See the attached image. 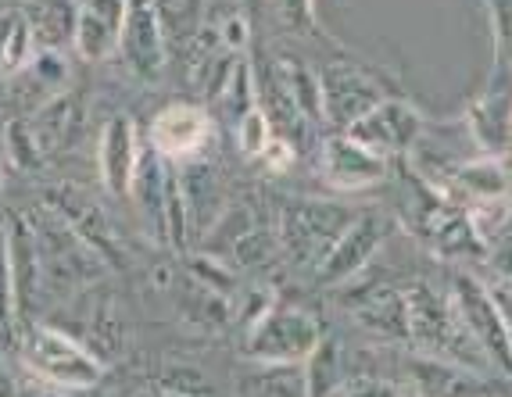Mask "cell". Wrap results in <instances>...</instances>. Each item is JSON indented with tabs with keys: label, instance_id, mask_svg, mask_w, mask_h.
<instances>
[{
	"label": "cell",
	"instance_id": "1",
	"mask_svg": "<svg viewBox=\"0 0 512 397\" xmlns=\"http://www.w3.org/2000/svg\"><path fill=\"white\" fill-rule=\"evenodd\" d=\"M405 297H409V330H412L409 344L416 351L434 358H448V362L473 365V369H484V372H498L491 365V358L484 355V347L462 326L448 290H437L430 283H412L405 290Z\"/></svg>",
	"mask_w": 512,
	"mask_h": 397
},
{
	"label": "cell",
	"instance_id": "2",
	"mask_svg": "<svg viewBox=\"0 0 512 397\" xmlns=\"http://www.w3.org/2000/svg\"><path fill=\"white\" fill-rule=\"evenodd\" d=\"M36 233V251H40L43 283H54L58 290L86 287L104 276V254L72 226L58 208H40L29 215Z\"/></svg>",
	"mask_w": 512,
	"mask_h": 397
},
{
	"label": "cell",
	"instance_id": "3",
	"mask_svg": "<svg viewBox=\"0 0 512 397\" xmlns=\"http://www.w3.org/2000/svg\"><path fill=\"white\" fill-rule=\"evenodd\" d=\"M18 344H22V362L40 380L54 383L61 390H90L104 376L101 358L83 340L54 330L47 322H26L18 333Z\"/></svg>",
	"mask_w": 512,
	"mask_h": 397
},
{
	"label": "cell",
	"instance_id": "4",
	"mask_svg": "<svg viewBox=\"0 0 512 397\" xmlns=\"http://www.w3.org/2000/svg\"><path fill=\"white\" fill-rule=\"evenodd\" d=\"M351 208L333 201H287L280 208V226H276V244L291 258L294 265L305 269H319L333 244L341 240L344 229L355 222Z\"/></svg>",
	"mask_w": 512,
	"mask_h": 397
},
{
	"label": "cell",
	"instance_id": "5",
	"mask_svg": "<svg viewBox=\"0 0 512 397\" xmlns=\"http://www.w3.org/2000/svg\"><path fill=\"white\" fill-rule=\"evenodd\" d=\"M323 340V326L305 308L276 305L258 326L248 330L244 355L258 365H305V358Z\"/></svg>",
	"mask_w": 512,
	"mask_h": 397
},
{
	"label": "cell",
	"instance_id": "6",
	"mask_svg": "<svg viewBox=\"0 0 512 397\" xmlns=\"http://www.w3.org/2000/svg\"><path fill=\"white\" fill-rule=\"evenodd\" d=\"M448 294H452V305L459 312L462 326L470 330V337L484 347V355L491 358L502 376H512V340L505 330L502 308L495 301V290L480 283L473 272L455 269L452 283H448Z\"/></svg>",
	"mask_w": 512,
	"mask_h": 397
},
{
	"label": "cell",
	"instance_id": "7",
	"mask_svg": "<svg viewBox=\"0 0 512 397\" xmlns=\"http://www.w3.org/2000/svg\"><path fill=\"white\" fill-rule=\"evenodd\" d=\"M391 215L384 212H359L355 222L341 233V240L333 244V251L326 254L316 269L319 287H348L351 279H359L369 269L384 240L391 237Z\"/></svg>",
	"mask_w": 512,
	"mask_h": 397
},
{
	"label": "cell",
	"instance_id": "8",
	"mask_svg": "<svg viewBox=\"0 0 512 397\" xmlns=\"http://www.w3.org/2000/svg\"><path fill=\"white\" fill-rule=\"evenodd\" d=\"M423 129H427V122H423L416 104H409L405 97H384L376 108H369L362 119H355L341 133H348L351 140H359L362 147L384 154L391 161L398 154H409L423 136Z\"/></svg>",
	"mask_w": 512,
	"mask_h": 397
},
{
	"label": "cell",
	"instance_id": "9",
	"mask_svg": "<svg viewBox=\"0 0 512 397\" xmlns=\"http://www.w3.org/2000/svg\"><path fill=\"white\" fill-rule=\"evenodd\" d=\"M405 380L412 397H505L509 390L495 380V372L473 369V365L448 362L434 355H412L405 362Z\"/></svg>",
	"mask_w": 512,
	"mask_h": 397
},
{
	"label": "cell",
	"instance_id": "10",
	"mask_svg": "<svg viewBox=\"0 0 512 397\" xmlns=\"http://www.w3.org/2000/svg\"><path fill=\"white\" fill-rule=\"evenodd\" d=\"M319 83H323V108L326 122L348 129L355 119H362L369 108L391 97L384 90V83L369 72V68L355 65V61H333L319 72Z\"/></svg>",
	"mask_w": 512,
	"mask_h": 397
},
{
	"label": "cell",
	"instance_id": "11",
	"mask_svg": "<svg viewBox=\"0 0 512 397\" xmlns=\"http://www.w3.org/2000/svg\"><path fill=\"white\" fill-rule=\"evenodd\" d=\"M119 54L140 83H158L162 79L165 61H169V47H165L162 15H158V8H154L151 0H129Z\"/></svg>",
	"mask_w": 512,
	"mask_h": 397
},
{
	"label": "cell",
	"instance_id": "12",
	"mask_svg": "<svg viewBox=\"0 0 512 397\" xmlns=\"http://www.w3.org/2000/svg\"><path fill=\"white\" fill-rule=\"evenodd\" d=\"M477 154L512 161V79L491 76V86L462 115Z\"/></svg>",
	"mask_w": 512,
	"mask_h": 397
},
{
	"label": "cell",
	"instance_id": "13",
	"mask_svg": "<svg viewBox=\"0 0 512 397\" xmlns=\"http://www.w3.org/2000/svg\"><path fill=\"white\" fill-rule=\"evenodd\" d=\"M430 186L452 204L462 201V208L473 201H487V197H512V161L477 154V158L448 165Z\"/></svg>",
	"mask_w": 512,
	"mask_h": 397
},
{
	"label": "cell",
	"instance_id": "14",
	"mask_svg": "<svg viewBox=\"0 0 512 397\" xmlns=\"http://www.w3.org/2000/svg\"><path fill=\"white\" fill-rule=\"evenodd\" d=\"M387 169H391V161L384 154L362 147L348 133H337L330 140H323V176L341 194H359V190L384 183Z\"/></svg>",
	"mask_w": 512,
	"mask_h": 397
},
{
	"label": "cell",
	"instance_id": "15",
	"mask_svg": "<svg viewBox=\"0 0 512 397\" xmlns=\"http://www.w3.org/2000/svg\"><path fill=\"white\" fill-rule=\"evenodd\" d=\"M208 136H212V119H208L205 108H197V104H169V108L154 115L147 144L162 158H169L172 165H180V161L201 154Z\"/></svg>",
	"mask_w": 512,
	"mask_h": 397
},
{
	"label": "cell",
	"instance_id": "16",
	"mask_svg": "<svg viewBox=\"0 0 512 397\" xmlns=\"http://www.w3.org/2000/svg\"><path fill=\"white\" fill-rule=\"evenodd\" d=\"M351 319L359 322L362 330L376 340H387V344H409L412 330H409V297L405 290L394 287H376V290H362L355 297H344Z\"/></svg>",
	"mask_w": 512,
	"mask_h": 397
},
{
	"label": "cell",
	"instance_id": "17",
	"mask_svg": "<svg viewBox=\"0 0 512 397\" xmlns=\"http://www.w3.org/2000/svg\"><path fill=\"white\" fill-rule=\"evenodd\" d=\"M140 154H144V147H140L137 126H133L126 115H115V119L101 129V144H97L101 183L115 201H126L129 190H133Z\"/></svg>",
	"mask_w": 512,
	"mask_h": 397
},
{
	"label": "cell",
	"instance_id": "18",
	"mask_svg": "<svg viewBox=\"0 0 512 397\" xmlns=\"http://www.w3.org/2000/svg\"><path fill=\"white\" fill-rule=\"evenodd\" d=\"M129 0H83L76 18V54L83 61H108L119 54Z\"/></svg>",
	"mask_w": 512,
	"mask_h": 397
},
{
	"label": "cell",
	"instance_id": "19",
	"mask_svg": "<svg viewBox=\"0 0 512 397\" xmlns=\"http://www.w3.org/2000/svg\"><path fill=\"white\" fill-rule=\"evenodd\" d=\"M169 158L154 151L151 144L144 147L140 154V165H137V176H133V190L129 197H137V208L144 215L147 229H151L154 240H162L165 244V183H169Z\"/></svg>",
	"mask_w": 512,
	"mask_h": 397
},
{
	"label": "cell",
	"instance_id": "20",
	"mask_svg": "<svg viewBox=\"0 0 512 397\" xmlns=\"http://www.w3.org/2000/svg\"><path fill=\"white\" fill-rule=\"evenodd\" d=\"M4 237H8L11 272H15L18 308H29L36 297V287L43 283L40 251H36V233H33L29 215H8V222H4Z\"/></svg>",
	"mask_w": 512,
	"mask_h": 397
},
{
	"label": "cell",
	"instance_id": "21",
	"mask_svg": "<svg viewBox=\"0 0 512 397\" xmlns=\"http://www.w3.org/2000/svg\"><path fill=\"white\" fill-rule=\"evenodd\" d=\"M51 204L79 229V233H83L86 240H90V244L97 247V251L104 254V258H122L119 244H115V233H111L104 212L86 194H79L76 186H58V190L51 194Z\"/></svg>",
	"mask_w": 512,
	"mask_h": 397
},
{
	"label": "cell",
	"instance_id": "22",
	"mask_svg": "<svg viewBox=\"0 0 512 397\" xmlns=\"http://www.w3.org/2000/svg\"><path fill=\"white\" fill-rule=\"evenodd\" d=\"M26 18L33 26L40 51H61V47H72V40H76L79 4H72V0H40V4L26 8Z\"/></svg>",
	"mask_w": 512,
	"mask_h": 397
},
{
	"label": "cell",
	"instance_id": "23",
	"mask_svg": "<svg viewBox=\"0 0 512 397\" xmlns=\"http://www.w3.org/2000/svg\"><path fill=\"white\" fill-rule=\"evenodd\" d=\"M305 397H341L344 390V351L341 340L323 333L316 351L305 358Z\"/></svg>",
	"mask_w": 512,
	"mask_h": 397
},
{
	"label": "cell",
	"instance_id": "24",
	"mask_svg": "<svg viewBox=\"0 0 512 397\" xmlns=\"http://www.w3.org/2000/svg\"><path fill=\"white\" fill-rule=\"evenodd\" d=\"M79 122H83V111H79L76 97H72V93H54L29 126H33V133H36V140H40L43 151H58V147L72 144Z\"/></svg>",
	"mask_w": 512,
	"mask_h": 397
},
{
	"label": "cell",
	"instance_id": "25",
	"mask_svg": "<svg viewBox=\"0 0 512 397\" xmlns=\"http://www.w3.org/2000/svg\"><path fill=\"white\" fill-rule=\"evenodd\" d=\"M276 72H280L283 86L291 93L294 108L305 119V126H319L326 122V108H323V83H319V72L305 65V61L283 58L276 61Z\"/></svg>",
	"mask_w": 512,
	"mask_h": 397
},
{
	"label": "cell",
	"instance_id": "26",
	"mask_svg": "<svg viewBox=\"0 0 512 397\" xmlns=\"http://www.w3.org/2000/svg\"><path fill=\"white\" fill-rule=\"evenodd\" d=\"M36 36L26 11H4L0 15V76L22 72L33 61Z\"/></svg>",
	"mask_w": 512,
	"mask_h": 397
},
{
	"label": "cell",
	"instance_id": "27",
	"mask_svg": "<svg viewBox=\"0 0 512 397\" xmlns=\"http://www.w3.org/2000/svg\"><path fill=\"white\" fill-rule=\"evenodd\" d=\"M180 312L187 322H194L197 330L205 333H219L226 322L233 319L230 315V297L215 294V290L201 287L197 279H187V294L180 297Z\"/></svg>",
	"mask_w": 512,
	"mask_h": 397
},
{
	"label": "cell",
	"instance_id": "28",
	"mask_svg": "<svg viewBox=\"0 0 512 397\" xmlns=\"http://www.w3.org/2000/svg\"><path fill=\"white\" fill-rule=\"evenodd\" d=\"M219 101H222V108H226V115L233 119V126H237V122L258 104L255 65H251L248 58H237V65H233V76H230V83H226V90H222Z\"/></svg>",
	"mask_w": 512,
	"mask_h": 397
},
{
	"label": "cell",
	"instance_id": "29",
	"mask_svg": "<svg viewBox=\"0 0 512 397\" xmlns=\"http://www.w3.org/2000/svg\"><path fill=\"white\" fill-rule=\"evenodd\" d=\"M466 215H470L473 233H477L487 247L491 240H498L505 229H509L512 197H487V201H473V204H466Z\"/></svg>",
	"mask_w": 512,
	"mask_h": 397
},
{
	"label": "cell",
	"instance_id": "30",
	"mask_svg": "<svg viewBox=\"0 0 512 397\" xmlns=\"http://www.w3.org/2000/svg\"><path fill=\"white\" fill-rule=\"evenodd\" d=\"M4 154H8L11 165H18V169L36 172L43 165V154L47 151L40 147V140H36L33 126L26 119H11L4 126Z\"/></svg>",
	"mask_w": 512,
	"mask_h": 397
},
{
	"label": "cell",
	"instance_id": "31",
	"mask_svg": "<svg viewBox=\"0 0 512 397\" xmlns=\"http://www.w3.org/2000/svg\"><path fill=\"white\" fill-rule=\"evenodd\" d=\"M491 36H495V76L512 79V0H487Z\"/></svg>",
	"mask_w": 512,
	"mask_h": 397
},
{
	"label": "cell",
	"instance_id": "32",
	"mask_svg": "<svg viewBox=\"0 0 512 397\" xmlns=\"http://www.w3.org/2000/svg\"><path fill=\"white\" fill-rule=\"evenodd\" d=\"M187 272L201 287L215 290V294H222V297H233L237 272H233L230 265H226V258H219V254H194V258H187Z\"/></svg>",
	"mask_w": 512,
	"mask_h": 397
},
{
	"label": "cell",
	"instance_id": "33",
	"mask_svg": "<svg viewBox=\"0 0 512 397\" xmlns=\"http://www.w3.org/2000/svg\"><path fill=\"white\" fill-rule=\"evenodd\" d=\"M273 119L265 115L262 104H255V108L244 115V119L237 122V144H240V154H248V158H258V154L269 147V140H273Z\"/></svg>",
	"mask_w": 512,
	"mask_h": 397
},
{
	"label": "cell",
	"instance_id": "34",
	"mask_svg": "<svg viewBox=\"0 0 512 397\" xmlns=\"http://www.w3.org/2000/svg\"><path fill=\"white\" fill-rule=\"evenodd\" d=\"M15 312H18L15 272H11L8 237H4V229H0V333L15 330Z\"/></svg>",
	"mask_w": 512,
	"mask_h": 397
},
{
	"label": "cell",
	"instance_id": "35",
	"mask_svg": "<svg viewBox=\"0 0 512 397\" xmlns=\"http://www.w3.org/2000/svg\"><path fill=\"white\" fill-rule=\"evenodd\" d=\"M276 305H280V297H276L269 287H244V290H240V297H237V308H233V315L240 319V326H244V330H251V326H258V322L273 312Z\"/></svg>",
	"mask_w": 512,
	"mask_h": 397
},
{
	"label": "cell",
	"instance_id": "36",
	"mask_svg": "<svg viewBox=\"0 0 512 397\" xmlns=\"http://www.w3.org/2000/svg\"><path fill=\"white\" fill-rule=\"evenodd\" d=\"M341 397H412V390H402L398 383L380 380V376H359L344 383Z\"/></svg>",
	"mask_w": 512,
	"mask_h": 397
},
{
	"label": "cell",
	"instance_id": "37",
	"mask_svg": "<svg viewBox=\"0 0 512 397\" xmlns=\"http://www.w3.org/2000/svg\"><path fill=\"white\" fill-rule=\"evenodd\" d=\"M487 265L495 269V276L502 283H512V233L505 229L502 237L487 244Z\"/></svg>",
	"mask_w": 512,
	"mask_h": 397
},
{
	"label": "cell",
	"instance_id": "38",
	"mask_svg": "<svg viewBox=\"0 0 512 397\" xmlns=\"http://www.w3.org/2000/svg\"><path fill=\"white\" fill-rule=\"evenodd\" d=\"M258 161H262L269 172H287L294 165V144L287 140V136H273L269 147L258 154Z\"/></svg>",
	"mask_w": 512,
	"mask_h": 397
},
{
	"label": "cell",
	"instance_id": "39",
	"mask_svg": "<svg viewBox=\"0 0 512 397\" xmlns=\"http://www.w3.org/2000/svg\"><path fill=\"white\" fill-rule=\"evenodd\" d=\"M219 40H222V47H226V51H233V54L244 51V47H248V40H251L248 18H244V15L226 18V22H222V29H219Z\"/></svg>",
	"mask_w": 512,
	"mask_h": 397
},
{
	"label": "cell",
	"instance_id": "40",
	"mask_svg": "<svg viewBox=\"0 0 512 397\" xmlns=\"http://www.w3.org/2000/svg\"><path fill=\"white\" fill-rule=\"evenodd\" d=\"M491 290H495V301H498V308H502L505 330H509V340H512V283H502V279H498Z\"/></svg>",
	"mask_w": 512,
	"mask_h": 397
},
{
	"label": "cell",
	"instance_id": "41",
	"mask_svg": "<svg viewBox=\"0 0 512 397\" xmlns=\"http://www.w3.org/2000/svg\"><path fill=\"white\" fill-rule=\"evenodd\" d=\"M8 394V383H4V376H0V397Z\"/></svg>",
	"mask_w": 512,
	"mask_h": 397
},
{
	"label": "cell",
	"instance_id": "42",
	"mask_svg": "<svg viewBox=\"0 0 512 397\" xmlns=\"http://www.w3.org/2000/svg\"><path fill=\"white\" fill-rule=\"evenodd\" d=\"M0 183H4V165H0Z\"/></svg>",
	"mask_w": 512,
	"mask_h": 397
},
{
	"label": "cell",
	"instance_id": "43",
	"mask_svg": "<svg viewBox=\"0 0 512 397\" xmlns=\"http://www.w3.org/2000/svg\"><path fill=\"white\" fill-rule=\"evenodd\" d=\"M505 397H512V394H505Z\"/></svg>",
	"mask_w": 512,
	"mask_h": 397
}]
</instances>
